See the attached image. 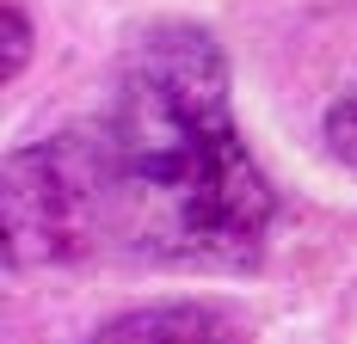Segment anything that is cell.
I'll return each mask as SVG.
<instances>
[{
  "instance_id": "cell-3",
  "label": "cell",
  "mask_w": 357,
  "mask_h": 344,
  "mask_svg": "<svg viewBox=\"0 0 357 344\" xmlns=\"http://www.w3.org/2000/svg\"><path fill=\"white\" fill-rule=\"evenodd\" d=\"M321 136H326V154H333V160H345V166L357 172V86H351V93H339V99L326 104Z\"/></svg>"
},
{
  "instance_id": "cell-2",
  "label": "cell",
  "mask_w": 357,
  "mask_h": 344,
  "mask_svg": "<svg viewBox=\"0 0 357 344\" xmlns=\"http://www.w3.org/2000/svg\"><path fill=\"white\" fill-rule=\"evenodd\" d=\"M86 344H241V326L215 302H148L105 320Z\"/></svg>"
},
{
  "instance_id": "cell-4",
  "label": "cell",
  "mask_w": 357,
  "mask_h": 344,
  "mask_svg": "<svg viewBox=\"0 0 357 344\" xmlns=\"http://www.w3.org/2000/svg\"><path fill=\"white\" fill-rule=\"evenodd\" d=\"M25 49H31V25H25V6L6 0V80L25 68Z\"/></svg>"
},
{
  "instance_id": "cell-1",
  "label": "cell",
  "mask_w": 357,
  "mask_h": 344,
  "mask_svg": "<svg viewBox=\"0 0 357 344\" xmlns=\"http://www.w3.org/2000/svg\"><path fill=\"white\" fill-rule=\"evenodd\" d=\"M278 197L228 111V56L204 25L130 43L93 123L6 160V271L136 258L252 271Z\"/></svg>"
}]
</instances>
